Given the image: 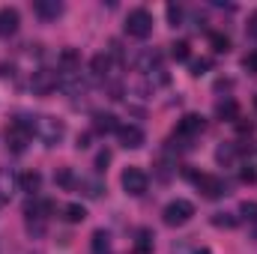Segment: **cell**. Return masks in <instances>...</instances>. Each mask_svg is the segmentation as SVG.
<instances>
[{
	"instance_id": "obj_22",
	"label": "cell",
	"mask_w": 257,
	"mask_h": 254,
	"mask_svg": "<svg viewBox=\"0 0 257 254\" xmlns=\"http://www.w3.org/2000/svg\"><path fill=\"white\" fill-rule=\"evenodd\" d=\"M209 45H212V51H218V54H227L230 51V39L224 36V33H209Z\"/></svg>"
},
{
	"instance_id": "obj_17",
	"label": "cell",
	"mask_w": 257,
	"mask_h": 254,
	"mask_svg": "<svg viewBox=\"0 0 257 254\" xmlns=\"http://www.w3.org/2000/svg\"><path fill=\"white\" fill-rule=\"evenodd\" d=\"M236 156H239L236 144H221V147L215 150V162H218V165H224V168H230V165L236 162Z\"/></svg>"
},
{
	"instance_id": "obj_29",
	"label": "cell",
	"mask_w": 257,
	"mask_h": 254,
	"mask_svg": "<svg viewBox=\"0 0 257 254\" xmlns=\"http://www.w3.org/2000/svg\"><path fill=\"white\" fill-rule=\"evenodd\" d=\"M108 165H111V153L102 150V153L96 156V171H108Z\"/></svg>"
},
{
	"instance_id": "obj_18",
	"label": "cell",
	"mask_w": 257,
	"mask_h": 254,
	"mask_svg": "<svg viewBox=\"0 0 257 254\" xmlns=\"http://www.w3.org/2000/svg\"><path fill=\"white\" fill-rule=\"evenodd\" d=\"M75 69H81V54L75 48L60 51V72H75Z\"/></svg>"
},
{
	"instance_id": "obj_7",
	"label": "cell",
	"mask_w": 257,
	"mask_h": 254,
	"mask_svg": "<svg viewBox=\"0 0 257 254\" xmlns=\"http://www.w3.org/2000/svg\"><path fill=\"white\" fill-rule=\"evenodd\" d=\"M60 90H63L66 96H84L87 93V78L81 75V69H75V72H60Z\"/></svg>"
},
{
	"instance_id": "obj_14",
	"label": "cell",
	"mask_w": 257,
	"mask_h": 254,
	"mask_svg": "<svg viewBox=\"0 0 257 254\" xmlns=\"http://www.w3.org/2000/svg\"><path fill=\"white\" fill-rule=\"evenodd\" d=\"M18 186H21V191H27V194H36V191L42 189V174L39 171H27V174L18 177Z\"/></svg>"
},
{
	"instance_id": "obj_24",
	"label": "cell",
	"mask_w": 257,
	"mask_h": 254,
	"mask_svg": "<svg viewBox=\"0 0 257 254\" xmlns=\"http://www.w3.org/2000/svg\"><path fill=\"white\" fill-rule=\"evenodd\" d=\"M212 224H215V227H227V230H230V227H236V224H239V218H236L233 212H215V215H212Z\"/></svg>"
},
{
	"instance_id": "obj_5",
	"label": "cell",
	"mask_w": 257,
	"mask_h": 254,
	"mask_svg": "<svg viewBox=\"0 0 257 254\" xmlns=\"http://www.w3.org/2000/svg\"><path fill=\"white\" fill-rule=\"evenodd\" d=\"M194 186L203 191V197H209V200L227 194V183H224L221 177H215V174H197V177H194Z\"/></svg>"
},
{
	"instance_id": "obj_13",
	"label": "cell",
	"mask_w": 257,
	"mask_h": 254,
	"mask_svg": "<svg viewBox=\"0 0 257 254\" xmlns=\"http://www.w3.org/2000/svg\"><path fill=\"white\" fill-rule=\"evenodd\" d=\"M15 186H18V177L9 168H0V206L9 203V197L15 194Z\"/></svg>"
},
{
	"instance_id": "obj_1",
	"label": "cell",
	"mask_w": 257,
	"mask_h": 254,
	"mask_svg": "<svg viewBox=\"0 0 257 254\" xmlns=\"http://www.w3.org/2000/svg\"><path fill=\"white\" fill-rule=\"evenodd\" d=\"M33 132L42 138L45 147H57L66 138V126H63V120H57V117H36Z\"/></svg>"
},
{
	"instance_id": "obj_31",
	"label": "cell",
	"mask_w": 257,
	"mask_h": 254,
	"mask_svg": "<svg viewBox=\"0 0 257 254\" xmlns=\"http://www.w3.org/2000/svg\"><path fill=\"white\" fill-rule=\"evenodd\" d=\"M239 177H242V183H248V186H251V183H257V171H254V168H251V165H245Z\"/></svg>"
},
{
	"instance_id": "obj_33",
	"label": "cell",
	"mask_w": 257,
	"mask_h": 254,
	"mask_svg": "<svg viewBox=\"0 0 257 254\" xmlns=\"http://www.w3.org/2000/svg\"><path fill=\"white\" fill-rule=\"evenodd\" d=\"M242 66H245V69H248L251 75H257V51H254V54H248V57L242 60Z\"/></svg>"
},
{
	"instance_id": "obj_36",
	"label": "cell",
	"mask_w": 257,
	"mask_h": 254,
	"mask_svg": "<svg viewBox=\"0 0 257 254\" xmlns=\"http://www.w3.org/2000/svg\"><path fill=\"white\" fill-rule=\"evenodd\" d=\"M254 108H257V96H254Z\"/></svg>"
},
{
	"instance_id": "obj_19",
	"label": "cell",
	"mask_w": 257,
	"mask_h": 254,
	"mask_svg": "<svg viewBox=\"0 0 257 254\" xmlns=\"http://www.w3.org/2000/svg\"><path fill=\"white\" fill-rule=\"evenodd\" d=\"M63 218L69 224H81L84 218H87V209L81 206V203H66L63 206Z\"/></svg>"
},
{
	"instance_id": "obj_16",
	"label": "cell",
	"mask_w": 257,
	"mask_h": 254,
	"mask_svg": "<svg viewBox=\"0 0 257 254\" xmlns=\"http://www.w3.org/2000/svg\"><path fill=\"white\" fill-rule=\"evenodd\" d=\"M90 254H111V236L105 230H96L90 236Z\"/></svg>"
},
{
	"instance_id": "obj_6",
	"label": "cell",
	"mask_w": 257,
	"mask_h": 254,
	"mask_svg": "<svg viewBox=\"0 0 257 254\" xmlns=\"http://www.w3.org/2000/svg\"><path fill=\"white\" fill-rule=\"evenodd\" d=\"M147 174L141 171V168H126L123 171V177H120V186H123V191L126 194H132V197H141L144 191H147Z\"/></svg>"
},
{
	"instance_id": "obj_21",
	"label": "cell",
	"mask_w": 257,
	"mask_h": 254,
	"mask_svg": "<svg viewBox=\"0 0 257 254\" xmlns=\"http://www.w3.org/2000/svg\"><path fill=\"white\" fill-rule=\"evenodd\" d=\"M135 251H138V254H150V251H153V230H147V227H141V230H138Z\"/></svg>"
},
{
	"instance_id": "obj_23",
	"label": "cell",
	"mask_w": 257,
	"mask_h": 254,
	"mask_svg": "<svg viewBox=\"0 0 257 254\" xmlns=\"http://www.w3.org/2000/svg\"><path fill=\"white\" fill-rule=\"evenodd\" d=\"M78 189H84V194H87V197H102L105 186H102L99 180H78Z\"/></svg>"
},
{
	"instance_id": "obj_34",
	"label": "cell",
	"mask_w": 257,
	"mask_h": 254,
	"mask_svg": "<svg viewBox=\"0 0 257 254\" xmlns=\"http://www.w3.org/2000/svg\"><path fill=\"white\" fill-rule=\"evenodd\" d=\"M90 147V135H78V150H87Z\"/></svg>"
},
{
	"instance_id": "obj_10",
	"label": "cell",
	"mask_w": 257,
	"mask_h": 254,
	"mask_svg": "<svg viewBox=\"0 0 257 254\" xmlns=\"http://www.w3.org/2000/svg\"><path fill=\"white\" fill-rule=\"evenodd\" d=\"M200 132H203V117L200 114H186L180 120V126H177V135L186 138V141H192L194 135H200Z\"/></svg>"
},
{
	"instance_id": "obj_9",
	"label": "cell",
	"mask_w": 257,
	"mask_h": 254,
	"mask_svg": "<svg viewBox=\"0 0 257 254\" xmlns=\"http://www.w3.org/2000/svg\"><path fill=\"white\" fill-rule=\"evenodd\" d=\"M18 24H21V15L15 6H3L0 9V36H15L18 33Z\"/></svg>"
},
{
	"instance_id": "obj_8",
	"label": "cell",
	"mask_w": 257,
	"mask_h": 254,
	"mask_svg": "<svg viewBox=\"0 0 257 254\" xmlns=\"http://www.w3.org/2000/svg\"><path fill=\"white\" fill-rule=\"evenodd\" d=\"M117 138H120V144H123L126 150H138V147H144V141H147L144 129L135 126V123H120V129H117Z\"/></svg>"
},
{
	"instance_id": "obj_28",
	"label": "cell",
	"mask_w": 257,
	"mask_h": 254,
	"mask_svg": "<svg viewBox=\"0 0 257 254\" xmlns=\"http://www.w3.org/2000/svg\"><path fill=\"white\" fill-rule=\"evenodd\" d=\"M168 21H171V24H174V27H177V24H180V21H183V9H180V6H174V3H171V6H168Z\"/></svg>"
},
{
	"instance_id": "obj_35",
	"label": "cell",
	"mask_w": 257,
	"mask_h": 254,
	"mask_svg": "<svg viewBox=\"0 0 257 254\" xmlns=\"http://www.w3.org/2000/svg\"><path fill=\"white\" fill-rule=\"evenodd\" d=\"M251 33H254V36H257V15H254V18H251Z\"/></svg>"
},
{
	"instance_id": "obj_25",
	"label": "cell",
	"mask_w": 257,
	"mask_h": 254,
	"mask_svg": "<svg viewBox=\"0 0 257 254\" xmlns=\"http://www.w3.org/2000/svg\"><path fill=\"white\" fill-rule=\"evenodd\" d=\"M54 183H57V186H63V189H72V186H78V180H75V174H72L69 168H60V171L54 174Z\"/></svg>"
},
{
	"instance_id": "obj_20",
	"label": "cell",
	"mask_w": 257,
	"mask_h": 254,
	"mask_svg": "<svg viewBox=\"0 0 257 254\" xmlns=\"http://www.w3.org/2000/svg\"><path fill=\"white\" fill-rule=\"evenodd\" d=\"M108 69H111V57H108V54H96V57L90 60V75H96V78H105Z\"/></svg>"
},
{
	"instance_id": "obj_2",
	"label": "cell",
	"mask_w": 257,
	"mask_h": 254,
	"mask_svg": "<svg viewBox=\"0 0 257 254\" xmlns=\"http://www.w3.org/2000/svg\"><path fill=\"white\" fill-rule=\"evenodd\" d=\"M192 215H194V203L192 200H186V197L171 200V203L165 206V212H162L165 224H171V227H183L186 221H192Z\"/></svg>"
},
{
	"instance_id": "obj_11",
	"label": "cell",
	"mask_w": 257,
	"mask_h": 254,
	"mask_svg": "<svg viewBox=\"0 0 257 254\" xmlns=\"http://www.w3.org/2000/svg\"><path fill=\"white\" fill-rule=\"evenodd\" d=\"M93 129H96L99 135H111V132L120 129V120H117V114H111V111H96V114H93Z\"/></svg>"
},
{
	"instance_id": "obj_32",
	"label": "cell",
	"mask_w": 257,
	"mask_h": 254,
	"mask_svg": "<svg viewBox=\"0 0 257 254\" xmlns=\"http://www.w3.org/2000/svg\"><path fill=\"white\" fill-rule=\"evenodd\" d=\"M209 66H212L209 60H194V63H192V75H203Z\"/></svg>"
},
{
	"instance_id": "obj_30",
	"label": "cell",
	"mask_w": 257,
	"mask_h": 254,
	"mask_svg": "<svg viewBox=\"0 0 257 254\" xmlns=\"http://www.w3.org/2000/svg\"><path fill=\"white\" fill-rule=\"evenodd\" d=\"M233 126H236L239 135H251V132H254V123H251V120L245 123V120H239V117H236V120H233Z\"/></svg>"
},
{
	"instance_id": "obj_26",
	"label": "cell",
	"mask_w": 257,
	"mask_h": 254,
	"mask_svg": "<svg viewBox=\"0 0 257 254\" xmlns=\"http://www.w3.org/2000/svg\"><path fill=\"white\" fill-rule=\"evenodd\" d=\"M239 215H242L245 221H251V224H257V200H245V203L239 206Z\"/></svg>"
},
{
	"instance_id": "obj_4",
	"label": "cell",
	"mask_w": 257,
	"mask_h": 254,
	"mask_svg": "<svg viewBox=\"0 0 257 254\" xmlns=\"http://www.w3.org/2000/svg\"><path fill=\"white\" fill-rule=\"evenodd\" d=\"M60 87V72H54V69H39V72H33V78H30V90L36 93V96H48V93H54Z\"/></svg>"
},
{
	"instance_id": "obj_15",
	"label": "cell",
	"mask_w": 257,
	"mask_h": 254,
	"mask_svg": "<svg viewBox=\"0 0 257 254\" xmlns=\"http://www.w3.org/2000/svg\"><path fill=\"white\" fill-rule=\"evenodd\" d=\"M215 117H221V120H236L239 117V108H236V102L227 96V99H218L215 102Z\"/></svg>"
},
{
	"instance_id": "obj_12",
	"label": "cell",
	"mask_w": 257,
	"mask_h": 254,
	"mask_svg": "<svg viewBox=\"0 0 257 254\" xmlns=\"http://www.w3.org/2000/svg\"><path fill=\"white\" fill-rule=\"evenodd\" d=\"M36 15L42 18V21H57L60 15H63V3L60 0H36Z\"/></svg>"
},
{
	"instance_id": "obj_3",
	"label": "cell",
	"mask_w": 257,
	"mask_h": 254,
	"mask_svg": "<svg viewBox=\"0 0 257 254\" xmlns=\"http://www.w3.org/2000/svg\"><path fill=\"white\" fill-rule=\"evenodd\" d=\"M126 33L135 39H147L153 33V15L147 9H132L126 18Z\"/></svg>"
},
{
	"instance_id": "obj_27",
	"label": "cell",
	"mask_w": 257,
	"mask_h": 254,
	"mask_svg": "<svg viewBox=\"0 0 257 254\" xmlns=\"http://www.w3.org/2000/svg\"><path fill=\"white\" fill-rule=\"evenodd\" d=\"M171 57H174V60H189V57H192L189 42H174V45H171Z\"/></svg>"
}]
</instances>
